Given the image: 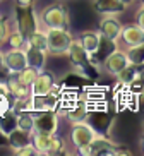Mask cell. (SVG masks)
I'll list each match as a JSON object with an SVG mask.
<instances>
[{"label": "cell", "instance_id": "obj_15", "mask_svg": "<svg viewBox=\"0 0 144 156\" xmlns=\"http://www.w3.org/2000/svg\"><path fill=\"white\" fill-rule=\"evenodd\" d=\"M26 57H28V65L34 67L38 70L45 69V64H47V53L45 50H38V48H31V46H26Z\"/></svg>", "mask_w": 144, "mask_h": 156}, {"label": "cell", "instance_id": "obj_1", "mask_svg": "<svg viewBox=\"0 0 144 156\" xmlns=\"http://www.w3.org/2000/svg\"><path fill=\"white\" fill-rule=\"evenodd\" d=\"M72 34L69 29L48 28L47 31V51L51 55H65L72 43Z\"/></svg>", "mask_w": 144, "mask_h": 156}, {"label": "cell", "instance_id": "obj_7", "mask_svg": "<svg viewBox=\"0 0 144 156\" xmlns=\"http://www.w3.org/2000/svg\"><path fill=\"white\" fill-rule=\"evenodd\" d=\"M4 67L9 74H17L28 67V57L24 48H10L4 53Z\"/></svg>", "mask_w": 144, "mask_h": 156}, {"label": "cell", "instance_id": "obj_25", "mask_svg": "<svg viewBox=\"0 0 144 156\" xmlns=\"http://www.w3.org/2000/svg\"><path fill=\"white\" fill-rule=\"evenodd\" d=\"M38 72H40L38 69H34V67L28 65V67H24L21 72L16 74V76H17V79H19V81H21L23 84H26V86H31V83L34 81V79H36Z\"/></svg>", "mask_w": 144, "mask_h": 156}, {"label": "cell", "instance_id": "obj_11", "mask_svg": "<svg viewBox=\"0 0 144 156\" xmlns=\"http://www.w3.org/2000/svg\"><path fill=\"white\" fill-rule=\"evenodd\" d=\"M120 40L125 43L127 46H135L144 43V29L139 24H127L122 26V33H120Z\"/></svg>", "mask_w": 144, "mask_h": 156}, {"label": "cell", "instance_id": "obj_13", "mask_svg": "<svg viewBox=\"0 0 144 156\" xmlns=\"http://www.w3.org/2000/svg\"><path fill=\"white\" fill-rule=\"evenodd\" d=\"M81 45L84 46V50L89 57L94 55L96 51H100V45H101V34L100 31H84L79 36Z\"/></svg>", "mask_w": 144, "mask_h": 156}, {"label": "cell", "instance_id": "obj_36", "mask_svg": "<svg viewBox=\"0 0 144 156\" xmlns=\"http://www.w3.org/2000/svg\"><path fill=\"white\" fill-rule=\"evenodd\" d=\"M141 4H142V5H144V0H141Z\"/></svg>", "mask_w": 144, "mask_h": 156}, {"label": "cell", "instance_id": "obj_23", "mask_svg": "<svg viewBox=\"0 0 144 156\" xmlns=\"http://www.w3.org/2000/svg\"><path fill=\"white\" fill-rule=\"evenodd\" d=\"M17 127L29 134L34 132V119H33L31 112H19L17 113Z\"/></svg>", "mask_w": 144, "mask_h": 156}, {"label": "cell", "instance_id": "obj_34", "mask_svg": "<svg viewBox=\"0 0 144 156\" xmlns=\"http://www.w3.org/2000/svg\"><path fill=\"white\" fill-rule=\"evenodd\" d=\"M120 2H122V4H125V5H127L129 2H132V0H120Z\"/></svg>", "mask_w": 144, "mask_h": 156}, {"label": "cell", "instance_id": "obj_3", "mask_svg": "<svg viewBox=\"0 0 144 156\" xmlns=\"http://www.w3.org/2000/svg\"><path fill=\"white\" fill-rule=\"evenodd\" d=\"M31 142L38 154H57L64 149V142L55 134L47 132H33Z\"/></svg>", "mask_w": 144, "mask_h": 156}, {"label": "cell", "instance_id": "obj_22", "mask_svg": "<svg viewBox=\"0 0 144 156\" xmlns=\"http://www.w3.org/2000/svg\"><path fill=\"white\" fill-rule=\"evenodd\" d=\"M127 57H129V62L132 65H142L144 64V43L135 46H127Z\"/></svg>", "mask_w": 144, "mask_h": 156}, {"label": "cell", "instance_id": "obj_30", "mask_svg": "<svg viewBox=\"0 0 144 156\" xmlns=\"http://www.w3.org/2000/svg\"><path fill=\"white\" fill-rule=\"evenodd\" d=\"M77 153H79V154H84V156H91L93 154V147H91V144H84V146L77 147Z\"/></svg>", "mask_w": 144, "mask_h": 156}, {"label": "cell", "instance_id": "obj_18", "mask_svg": "<svg viewBox=\"0 0 144 156\" xmlns=\"http://www.w3.org/2000/svg\"><path fill=\"white\" fill-rule=\"evenodd\" d=\"M31 136L33 134L26 132V130H21V129H14L12 132L7 136L9 137V144L12 149H16V147H21V146H26V144H29L31 142Z\"/></svg>", "mask_w": 144, "mask_h": 156}, {"label": "cell", "instance_id": "obj_6", "mask_svg": "<svg viewBox=\"0 0 144 156\" xmlns=\"http://www.w3.org/2000/svg\"><path fill=\"white\" fill-rule=\"evenodd\" d=\"M34 119V132H47V134H55L58 127V115L53 113V110H45V112H31Z\"/></svg>", "mask_w": 144, "mask_h": 156}, {"label": "cell", "instance_id": "obj_17", "mask_svg": "<svg viewBox=\"0 0 144 156\" xmlns=\"http://www.w3.org/2000/svg\"><path fill=\"white\" fill-rule=\"evenodd\" d=\"M88 115H89L88 105H86L84 101H77L72 108L67 110L65 117H67V120H69L70 124H76V122H83V120H86L88 119Z\"/></svg>", "mask_w": 144, "mask_h": 156}, {"label": "cell", "instance_id": "obj_32", "mask_svg": "<svg viewBox=\"0 0 144 156\" xmlns=\"http://www.w3.org/2000/svg\"><path fill=\"white\" fill-rule=\"evenodd\" d=\"M139 83L144 86V64L139 65Z\"/></svg>", "mask_w": 144, "mask_h": 156}, {"label": "cell", "instance_id": "obj_29", "mask_svg": "<svg viewBox=\"0 0 144 156\" xmlns=\"http://www.w3.org/2000/svg\"><path fill=\"white\" fill-rule=\"evenodd\" d=\"M135 24H139L141 28L144 29V5L135 12Z\"/></svg>", "mask_w": 144, "mask_h": 156}, {"label": "cell", "instance_id": "obj_26", "mask_svg": "<svg viewBox=\"0 0 144 156\" xmlns=\"http://www.w3.org/2000/svg\"><path fill=\"white\" fill-rule=\"evenodd\" d=\"M10 108H12V100H10V94L0 89V115L7 113Z\"/></svg>", "mask_w": 144, "mask_h": 156}, {"label": "cell", "instance_id": "obj_14", "mask_svg": "<svg viewBox=\"0 0 144 156\" xmlns=\"http://www.w3.org/2000/svg\"><path fill=\"white\" fill-rule=\"evenodd\" d=\"M94 9L103 16H117L125 10V4H122L120 0H96Z\"/></svg>", "mask_w": 144, "mask_h": 156}, {"label": "cell", "instance_id": "obj_4", "mask_svg": "<svg viewBox=\"0 0 144 156\" xmlns=\"http://www.w3.org/2000/svg\"><path fill=\"white\" fill-rule=\"evenodd\" d=\"M96 136H98V132L94 130V127L91 124H88L86 120L72 124V129H70V141H72V144L76 147L84 146V144H91L96 139Z\"/></svg>", "mask_w": 144, "mask_h": 156}, {"label": "cell", "instance_id": "obj_10", "mask_svg": "<svg viewBox=\"0 0 144 156\" xmlns=\"http://www.w3.org/2000/svg\"><path fill=\"white\" fill-rule=\"evenodd\" d=\"M120 33H122V24L115 16H105L100 21V34L105 40L117 43L120 40Z\"/></svg>", "mask_w": 144, "mask_h": 156}, {"label": "cell", "instance_id": "obj_35", "mask_svg": "<svg viewBox=\"0 0 144 156\" xmlns=\"http://www.w3.org/2000/svg\"><path fill=\"white\" fill-rule=\"evenodd\" d=\"M142 149H144V136H142Z\"/></svg>", "mask_w": 144, "mask_h": 156}, {"label": "cell", "instance_id": "obj_5", "mask_svg": "<svg viewBox=\"0 0 144 156\" xmlns=\"http://www.w3.org/2000/svg\"><path fill=\"white\" fill-rule=\"evenodd\" d=\"M16 28L21 29L26 38L38 29V19L33 7H16Z\"/></svg>", "mask_w": 144, "mask_h": 156}, {"label": "cell", "instance_id": "obj_12", "mask_svg": "<svg viewBox=\"0 0 144 156\" xmlns=\"http://www.w3.org/2000/svg\"><path fill=\"white\" fill-rule=\"evenodd\" d=\"M65 55H69L70 62H72L76 67H86V65L89 64V55L86 53L84 46L81 45L79 38H77V40H72V43H70L69 50H67Z\"/></svg>", "mask_w": 144, "mask_h": 156}, {"label": "cell", "instance_id": "obj_2", "mask_svg": "<svg viewBox=\"0 0 144 156\" xmlns=\"http://www.w3.org/2000/svg\"><path fill=\"white\" fill-rule=\"evenodd\" d=\"M40 21L45 28H58V29H69V12L62 4L50 5L41 10Z\"/></svg>", "mask_w": 144, "mask_h": 156}, {"label": "cell", "instance_id": "obj_19", "mask_svg": "<svg viewBox=\"0 0 144 156\" xmlns=\"http://www.w3.org/2000/svg\"><path fill=\"white\" fill-rule=\"evenodd\" d=\"M14 129H17V113L9 110L7 113L0 115V132L4 136H9Z\"/></svg>", "mask_w": 144, "mask_h": 156}, {"label": "cell", "instance_id": "obj_8", "mask_svg": "<svg viewBox=\"0 0 144 156\" xmlns=\"http://www.w3.org/2000/svg\"><path fill=\"white\" fill-rule=\"evenodd\" d=\"M53 87H55V77L43 69L38 72L36 79L29 86V94L31 96H47L51 93Z\"/></svg>", "mask_w": 144, "mask_h": 156}, {"label": "cell", "instance_id": "obj_9", "mask_svg": "<svg viewBox=\"0 0 144 156\" xmlns=\"http://www.w3.org/2000/svg\"><path fill=\"white\" fill-rule=\"evenodd\" d=\"M129 64L130 62H129V57H127L125 51L115 48V50H112L107 55V58H105V62H103V67H105L107 72L112 74V76H117L120 70L125 69Z\"/></svg>", "mask_w": 144, "mask_h": 156}, {"label": "cell", "instance_id": "obj_31", "mask_svg": "<svg viewBox=\"0 0 144 156\" xmlns=\"http://www.w3.org/2000/svg\"><path fill=\"white\" fill-rule=\"evenodd\" d=\"M34 0H16V7H33Z\"/></svg>", "mask_w": 144, "mask_h": 156}, {"label": "cell", "instance_id": "obj_27", "mask_svg": "<svg viewBox=\"0 0 144 156\" xmlns=\"http://www.w3.org/2000/svg\"><path fill=\"white\" fill-rule=\"evenodd\" d=\"M14 151V154H19V156H29V154H38L36 149H34V146H33V142H29V144H26V146H21V147H16V149H12Z\"/></svg>", "mask_w": 144, "mask_h": 156}, {"label": "cell", "instance_id": "obj_20", "mask_svg": "<svg viewBox=\"0 0 144 156\" xmlns=\"http://www.w3.org/2000/svg\"><path fill=\"white\" fill-rule=\"evenodd\" d=\"M115 77L118 79V83L125 84V86H130L132 83H135L139 79V69H137V65L129 64L124 70H120V72L117 74Z\"/></svg>", "mask_w": 144, "mask_h": 156}, {"label": "cell", "instance_id": "obj_16", "mask_svg": "<svg viewBox=\"0 0 144 156\" xmlns=\"http://www.w3.org/2000/svg\"><path fill=\"white\" fill-rule=\"evenodd\" d=\"M5 83H7V87H9V93L14 98H28L29 96V86L21 83L16 74H9V79Z\"/></svg>", "mask_w": 144, "mask_h": 156}, {"label": "cell", "instance_id": "obj_21", "mask_svg": "<svg viewBox=\"0 0 144 156\" xmlns=\"http://www.w3.org/2000/svg\"><path fill=\"white\" fill-rule=\"evenodd\" d=\"M26 46H31V48H38V50H45L47 51V33L36 29L34 33H31L28 38H26Z\"/></svg>", "mask_w": 144, "mask_h": 156}, {"label": "cell", "instance_id": "obj_33", "mask_svg": "<svg viewBox=\"0 0 144 156\" xmlns=\"http://www.w3.org/2000/svg\"><path fill=\"white\" fill-rule=\"evenodd\" d=\"M4 69H5V67H4V53L0 51V72H2Z\"/></svg>", "mask_w": 144, "mask_h": 156}, {"label": "cell", "instance_id": "obj_28", "mask_svg": "<svg viewBox=\"0 0 144 156\" xmlns=\"http://www.w3.org/2000/svg\"><path fill=\"white\" fill-rule=\"evenodd\" d=\"M9 33H10L9 21H4V19L0 17V43L7 40V36H9Z\"/></svg>", "mask_w": 144, "mask_h": 156}, {"label": "cell", "instance_id": "obj_24", "mask_svg": "<svg viewBox=\"0 0 144 156\" xmlns=\"http://www.w3.org/2000/svg\"><path fill=\"white\" fill-rule=\"evenodd\" d=\"M7 43H9L10 48H26V36L17 28L10 29L9 36H7Z\"/></svg>", "mask_w": 144, "mask_h": 156}]
</instances>
